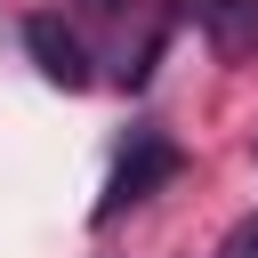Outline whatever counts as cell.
Returning <instances> with one entry per match:
<instances>
[{
  "mask_svg": "<svg viewBox=\"0 0 258 258\" xmlns=\"http://www.w3.org/2000/svg\"><path fill=\"white\" fill-rule=\"evenodd\" d=\"M89 8H121V0H89Z\"/></svg>",
  "mask_w": 258,
  "mask_h": 258,
  "instance_id": "5b68a950",
  "label": "cell"
},
{
  "mask_svg": "<svg viewBox=\"0 0 258 258\" xmlns=\"http://www.w3.org/2000/svg\"><path fill=\"white\" fill-rule=\"evenodd\" d=\"M169 177H177V145L145 129V137H137V145L113 161V177H105V202H97V226H113L121 210H137V202H145L153 185H169Z\"/></svg>",
  "mask_w": 258,
  "mask_h": 258,
  "instance_id": "6da1fadb",
  "label": "cell"
},
{
  "mask_svg": "<svg viewBox=\"0 0 258 258\" xmlns=\"http://www.w3.org/2000/svg\"><path fill=\"white\" fill-rule=\"evenodd\" d=\"M185 16L210 32L218 56H250L258 48V0H185Z\"/></svg>",
  "mask_w": 258,
  "mask_h": 258,
  "instance_id": "3957f363",
  "label": "cell"
},
{
  "mask_svg": "<svg viewBox=\"0 0 258 258\" xmlns=\"http://www.w3.org/2000/svg\"><path fill=\"white\" fill-rule=\"evenodd\" d=\"M24 48H32L40 81L89 89V48H81V32H64V16H24Z\"/></svg>",
  "mask_w": 258,
  "mask_h": 258,
  "instance_id": "7a4b0ae2",
  "label": "cell"
},
{
  "mask_svg": "<svg viewBox=\"0 0 258 258\" xmlns=\"http://www.w3.org/2000/svg\"><path fill=\"white\" fill-rule=\"evenodd\" d=\"M218 258H258V210H250V218L226 234V250H218Z\"/></svg>",
  "mask_w": 258,
  "mask_h": 258,
  "instance_id": "277c9868",
  "label": "cell"
}]
</instances>
